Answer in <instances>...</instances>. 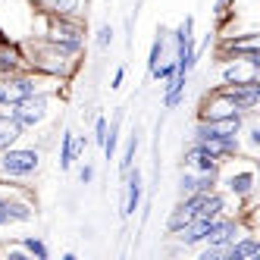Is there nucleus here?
<instances>
[{"instance_id": "1", "label": "nucleus", "mask_w": 260, "mask_h": 260, "mask_svg": "<svg viewBox=\"0 0 260 260\" xmlns=\"http://www.w3.org/2000/svg\"><path fill=\"white\" fill-rule=\"evenodd\" d=\"M22 53H25V63L28 69L35 72H41L44 79H53V82H69L72 76H76V69H79V57H72V53L66 50H57L53 44L47 41H28L22 44Z\"/></svg>"}, {"instance_id": "2", "label": "nucleus", "mask_w": 260, "mask_h": 260, "mask_svg": "<svg viewBox=\"0 0 260 260\" xmlns=\"http://www.w3.org/2000/svg\"><path fill=\"white\" fill-rule=\"evenodd\" d=\"M38 38L53 44L57 50H66V53H72V57H79L82 47H85V25H82V19H76V16H53V13H47V25H44V31L38 35Z\"/></svg>"}, {"instance_id": "3", "label": "nucleus", "mask_w": 260, "mask_h": 260, "mask_svg": "<svg viewBox=\"0 0 260 260\" xmlns=\"http://www.w3.org/2000/svg\"><path fill=\"white\" fill-rule=\"evenodd\" d=\"M41 147H19L13 144L7 151H0V176L4 179H31L41 170Z\"/></svg>"}, {"instance_id": "4", "label": "nucleus", "mask_w": 260, "mask_h": 260, "mask_svg": "<svg viewBox=\"0 0 260 260\" xmlns=\"http://www.w3.org/2000/svg\"><path fill=\"white\" fill-rule=\"evenodd\" d=\"M44 76L41 72H35V69H19V72H10V76L0 79V110H7L13 104H19L22 98H31V94H38Z\"/></svg>"}, {"instance_id": "5", "label": "nucleus", "mask_w": 260, "mask_h": 260, "mask_svg": "<svg viewBox=\"0 0 260 260\" xmlns=\"http://www.w3.org/2000/svg\"><path fill=\"white\" fill-rule=\"evenodd\" d=\"M7 113L19 122L25 132L28 128H38L50 116V91H38V94H31V98H22L19 104L7 107Z\"/></svg>"}, {"instance_id": "6", "label": "nucleus", "mask_w": 260, "mask_h": 260, "mask_svg": "<svg viewBox=\"0 0 260 260\" xmlns=\"http://www.w3.org/2000/svg\"><path fill=\"white\" fill-rule=\"evenodd\" d=\"M216 53H219V60H245L251 66H260V38H257V31L222 35Z\"/></svg>"}, {"instance_id": "7", "label": "nucleus", "mask_w": 260, "mask_h": 260, "mask_svg": "<svg viewBox=\"0 0 260 260\" xmlns=\"http://www.w3.org/2000/svg\"><path fill=\"white\" fill-rule=\"evenodd\" d=\"M219 185H222V191H226L229 198L251 201L254 191H257V173L251 170V166H245V170H232L229 176H219Z\"/></svg>"}, {"instance_id": "8", "label": "nucleus", "mask_w": 260, "mask_h": 260, "mask_svg": "<svg viewBox=\"0 0 260 260\" xmlns=\"http://www.w3.org/2000/svg\"><path fill=\"white\" fill-rule=\"evenodd\" d=\"M226 91V98L235 104L238 113L254 116L257 107H260V82H248V85H219Z\"/></svg>"}, {"instance_id": "9", "label": "nucleus", "mask_w": 260, "mask_h": 260, "mask_svg": "<svg viewBox=\"0 0 260 260\" xmlns=\"http://www.w3.org/2000/svg\"><path fill=\"white\" fill-rule=\"evenodd\" d=\"M141 194H144V182H141V170L132 166L122 176V216H135V210L141 207Z\"/></svg>"}, {"instance_id": "10", "label": "nucleus", "mask_w": 260, "mask_h": 260, "mask_svg": "<svg viewBox=\"0 0 260 260\" xmlns=\"http://www.w3.org/2000/svg\"><path fill=\"white\" fill-rule=\"evenodd\" d=\"M222 72H219V85H248V82H260V66H251L245 60H219Z\"/></svg>"}, {"instance_id": "11", "label": "nucleus", "mask_w": 260, "mask_h": 260, "mask_svg": "<svg viewBox=\"0 0 260 260\" xmlns=\"http://www.w3.org/2000/svg\"><path fill=\"white\" fill-rule=\"evenodd\" d=\"M182 166L185 170H194V173H204V170H222V160L216 154H210L204 144L191 141L185 147V154H182Z\"/></svg>"}, {"instance_id": "12", "label": "nucleus", "mask_w": 260, "mask_h": 260, "mask_svg": "<svg viewBox=\"0 0 260 260\" xmlns=\"http://www.w3.org/2000/svg\"><path fill=\"white\" fill-rule=\"evenodd\" d=\"M28 63H25V53H22V44H16V41H10L4 31H0V79L4 76H10V72H19V69H25Z\"/></svg>"}, {"instance_id": "13", "label": "nucleus", "mask_w": 260, "mask_h": 260, "mask_svg": "<svg viewBox=\"0 0 260 260\" xmlns=\"http://www.w3.org/2000/svg\"><path fill=\"white\" fill-rule=\"evenodd\" d=\"M260 257V238L254 232H241L226 248V260H257Z\"/></svg>"}, {"instance_id": "14", "label": "nucleus", "mask_w": 260, "mask_h": 260, "mask_svg": "<svg viewBox=\"0 0 260 260\" xmlns=\"http://www.w3.org/2000/svg\"><path fill=\"white\" fill-rule=\"evenodd\" d=\"M7 213H10V222H31L35 219V204L22 191H10Z\"/></svg>"}, {"instance_id": "15", "label": "nucleus", "mask_w": 260, "mask_h": 260, "mask_svg": "<svg viewBox=\"0 0 260 260\" xmlns=\"http://www.w3.org/2000/svg\"><path fill=\"white\" fill-rule=\"evenodd\" d=\"M25 135V128L16 122L7 110H0V151H7V147L13 144H19V138Z\"/></svg>"}, {"instance_id": "16", "label": "nucleus", "mask_w": 260, "mask_h": 260, "mask_svg": "<svg viewBox=\"0 0 260 260\" xmlns=\"http://www.w3.org/2000/svg\"><path fill=\"white\" fill-rule=\"evenodd\" d=\"M76 132L72 128H63V135H60V170H72V163H76Z\"/></svg>"}, {"instance_id": "17", "label": "nucleus", "mask_w": 260, "mask_h": 260, "mask_svg": "<svg viewBox=\"0 0 260 260\" xmlns=\"http://www.w3.org/2000/svg\"><path fill=\"white\" fill-rule=\"evenodd\" d=\"M119 122H122V110H116L113 119L107 122V141H104V160H113L116 157V144H119Z\"/></svg>"}, {"instance_id": "18", "label": "nucleus", "mask_w": 260, "mask_h": 260, "mask_svg": "<svg viewBox=\"0 0 260 260\" xmlns=\"http://www.w3.org/2000/svg\"><path fill=\"white\" fill-rule=\"evenodd\" d=\"M19 248L28 254V260H47L50 257V248H47V241L41 235H22L19 238Z\"/></svg>"}, {"instance_id": "19", "label": "nucleus", "mask_w": 260, "mask_h": 260, "mask_svg": "<svg viewBox=\"0 0 260 260\" xmlns=\"http://www.w3.org/2000/svg\"><path fill=\"white\" fill-rule=\"evenodd\" d=\"M41 4L53 16H76L79 19V13H82V0H41Z\"/></svg>"}, {"instance_id": "20", "label": "nucleus", "mask_w": 260, "mask_h": 260, "mask_svg": "<svg viewBox=\"0 0 260 260\" xmlns=\"http://www.w3.org/2000/svg\"><path fill=\"white\" fill-rule=\"evenodd\" d=\"M138 144H141V138H138V132H132L125 138V151H122V157H119V176H125L128 170L135 166V154H138Z\"/></svg>"}, {"instance_id": "21", "label": "nucleus", "mask_w": 260, "mask_h": 260, "mask_svg": "<svg viewBox=\"0 0 260 260\" xmlns=\"http://www.w3.org/2000/svg\"><path fill=\"white\" fill-rule=\"evenodd\" d=\"M191 38H194V16H185V19L179 22V28L173 31V47L191 41Z\"/></svg>"}, {"instance_id": "22", "label": "nucleus", "mask_w": 260, "mask_h": 260, "mask_svg": "<svg viewBox=\"0 0 260 260\" xmlns=\"http://www.w3.org/2000/svg\"><path fill=\"white\" fill-rule=\"evenodd\" d=\"M248 141V157H257V147H260V125L257 122H245V128H241V135Z\"/></svg>"}, {"instance_id": "23", "label": "nucleus", "mask_w": 260, "mask_h": 260, "mask_svg": "<svg viewBox=\"0 0 260 260\" xmlns=\"http://www.w3.org/2000/svg\"><path fill=\"white\" fill-rule=\"evenodd\" d=\"M163 50H166V38L163 35H157L154 38V44H151V53H147V76L160 66V60H163Z\"/></svg>"}, {"instance_id": "24", "label": "nucleus", "mask_w": 260, "mask_h": 260, "mask_svg": "<svg viewBox=\"0 0 260 260\" xmlns=\"http://www.w3.org/2000/svg\"><path fill=\"white\" fill-rule=\"evenodd\" d=\"M110 44H113V25L104 22V25L98 28V35H94V47H98V50H107Z\"/></svg>"}, {"instance_id": "25", "label": "nucleus", "mask_w": 260, "mask_h": 260, "mask_svg": "<svg viewBox=\"0 0 260 260\" xmlns=\"http://www.w3.org/2000/svg\"><path fill=\"white\" fill-rule=\"evenodd\" d=\"M185 194H194V170H182L179 176V198Z\"/></svg>"}, {"instance_id": "26", "label": "nucleus", "mask_w": 260, "mask_h": 260, "mask_svg": "<svg viewBox=\"0 0 260 260\" xmlns=\"http://www.w3.org/2000/svg\"><path fill=\"white\" fill-rule=\"evenodd\" d=\"M91 141H94L98 147H104V141H107V116L94 119V135H91Z\"/></svg>"}, {"instance_id": "27", "label": "nucleus", "mask_w": 260, "mask_h": 260, "mask_svg": "<svg viewBox=\"0 0 260 260\" xmlns=\"http://www.w3.org/2000/svg\"><path fill=\"white\" fill-rule=\"evenodd\" d=\"M198 260H226V248H219V245H207V248L198 254Z\"/></svg>"}, {"instance_id": "28", "label": "nucleus", "mask_w": 260, "mask_h": 260, "mask_svg": "<svg viewBox=\"0 0 260 260\" xmlns=\"http://www.w3.org/2000/svg\"><path fill=\"white\" fill-rule=\"evenodd\" d=\"M7 201H10V194H7V191H0V229H4V226H10V213H7Z\"/></svg>"}, {"instance_id": "29", "label": "nucleus", "mask_w": 260, "mask_h": 260, "mask_svg": "<svg viewBox=\"0 0 260 260\" xmlns=\"http://www.w3.org/2000/svg\"><path fill=\"white\" fill-rule=\"evenodd\" d=\"M79 182H82V185H91V182H94V166H91V163H85L82 170H79Z\"/></svg>"}, {"instance_id": "30", "label": "nucleus", "mask_w": 260, "mask_h": 260, "mask_svg": "<svg viewBox=\"0 0 260 260\" xmlns=\"http://www.w3.org/2000/svg\"><path fill=\"white\" fill-rule=\"evenodd\" d=\"M88 144H91L88 135H76V157H82V154L88 151Z\"/></svg>"}, {"instance_id": "31", "label": "nucleus", "mask_w": 260, "mask_h": 260, "mask_svg": "<svg viewBox=\"0 0 260 260\" xmlns=\"http://www.w3.org/2000/svg\"><path fill=\"white\" fill-rule=\"evenodd\" d=\"M122 82H125V66H119V69L113 72V82H110V88L116 91V88H122Z\"/></svg>"}]
</instances>
